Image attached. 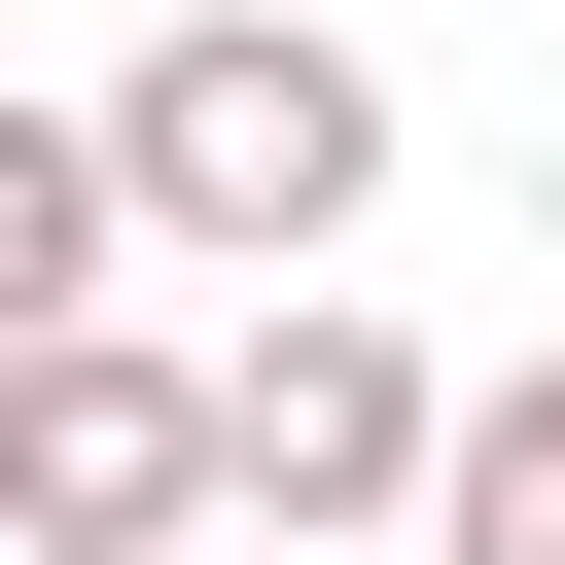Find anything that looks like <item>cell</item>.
<instances>
[{
  "mask_svg": "<svg viewBox=\"0 0 565 565\" xmlns=\"http://www.w3.org/2000/svg\"><path fill=\"white\" fill-rule=\"evenodd\" d=\"M0 530H35V565H212V530H247V388L141 353V318H35V353H0Z\"/></svg>",
  "mask_w": 565,
  "mask_h": 565,
  "instance_id": "cell-2",
  "label": "cell"
},
{
  "mask_svg": "<svg viewBox=\"0 0 565 565\" xmlns=\"http://www.w3.org/2000/svg\"><path fill=\"white\" fill-rule=\"evenodd\" d=\"M247 530H318V565H424V494H459V353L424 318H353V282H247Z\"/></svg>",
  "mask_w": 565,
  "mask_h": 565,
  "instance_id": "cell-3",
  "label": "cell"
},
{
  "mask_svg": "<svg viewBox=\"0 0 565 565\" xmlns=\"http://www.w3.org/2000/svg\"><path fill=\"white\" fill-rule=\"evenodd\" d=\"M106 282H141V141H106V106H35V141H0V353H35V318H106Z\"/></svg>",
  "mask_w": 565,
  "mask_h": 565,
  "instance_id": "cell-4",
  "label": "cell"
},
{
  "mask_svg": "<svg viewBox=\"0 0 565 565\" xmlns=\"http://www.w3.org/2000/svg\"><path fill=\"white\" fill-rule=\"evenodd\" d=\"M106 141H141V247L177 282H353V212H388V71L318 0H177L106 71Z\"/></svg>",
  "mask_w": 565,
  "mask_h": 565,
  "instance_id": "cell-1",
  "label": "cell"
},
{
  "mask_svg": "<svg viewBox=\"0 0 565 565\" xmlns=\"http://www.w3.org/2000/svg\"><path fill=\"white\" fill-rule=\"evenodd\" d=\"M212 565H318V530H212Z\"/></svg>",
  "mask_w": 565,
  "mask_h": 565,
  "instance_id": "cell-6",
  "label": "cell"
},
{
  "mask_svg": "<svg viewBox=\"0 0 565 565\" xmlns=\"http://www.w3.org/2000/svg\"><path fill=\"white\" fill-rule=\"evenodd\" d=\"M424 565H565V353H494V388H459V494H424Z\"/></svg>",
  "mask_w": 565,
  "mask_h": 565,
  "instance_id": "cell-5",
  "label": "cell"
}]
</instances>
